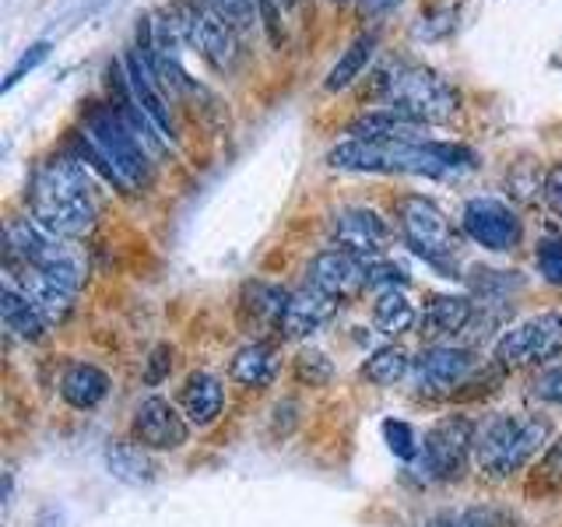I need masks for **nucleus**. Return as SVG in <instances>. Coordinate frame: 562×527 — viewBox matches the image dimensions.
<instances>
[{
  "instance_id": "1",
  "label": "nucleus",
  "mask_w": 562,
  "mask_h": 527,
  "mask_svg": "<svg viewBox=\"0 0 562 527\" xmlns=\"http://www.w3.org/2000/svg\"><path fill=\"white\" fill-rule=\"evenodd\" d=\"M32 218L64 239H81L95 228L99 204L92 193V176L75 158H53L32 183Z\"/></svg>"
},
{
  "instance_id": "2",
  "label": "nucleus",
  "mask_w": 562,
  "mask_h": 527,
  "mask_svg": "<svg viewBox=\"0 0 562 527\" xmlns=\"http://www.w3.org/2000/svg\"><path fill=\"white\" fill-rule=\"evenodd\" d=\"M474 155L461 145H404V141H359L348 137L327 152L330 169L345 172H408V176H447L471 166Z\"/></svg>"
},
{
  "instance_id": "3",
  "label": "nucleus",
  "mask_w": 562,
  "mask_h": 527,
  "mask_svg": "<svg viewBox=\"0 0 562 527\" xmlns=\"http://www.w3.org/2000/svg\"><path fill=\"white\" fill-rule=\"evenodd\" d=\"M81 137L95 148V155L105 166V176L120 190H137L151 183V152L131 131V123L120 116L116 105H99V102L88 105Z\"/></svg>"
},
{
  "instance_id": "4",
  "label": "nucleus",
  "mask_w": 562,
  "mask_h": 527,
  "mask_svg": "<svg viewBox=\"0 0 562 527\" xmlns=\"http://www.w3.org/2000/svg\"><path fill=\"white\" fill-rule=\"evenodd\" d=\"M549 418L541 415H492L474 429V457L492 479L520 471L531 457L549 444Z\"/></svg>"
},
{
  "instance_id": "5",
  "label": "nucleus",
  "mask_w": 562,
  "mask_h": 527,
  "mask_svg": "<svg viewBox=\"0 0 562 527\" xmlns=\"http://www.w3.org/2000/svg\"><path fill=\"white\" fill-rule=\"evenodd\" d=\"M8 260L29 264V268L57 278L60 285L75 292L85 285V271H88L85 257L70 246V239L49 233L40 218L8 222Z\"/></svg>"
},
{
  "instance_id": "6",
  "label": "nucleus",
  "mask_w": 562,
  "mask_h": 527,
  "mask_svg": "<svg viewBox=\"0 0 562 527\" xmlns=\"http://www.w3.org/2000/svg\"><path fill=\"white\" fill-rule=\"evenodd\" d=\"M386 99L391 110L415 123H447L461 105L457 88L429 67H397L394 78H386Z\"/></svg>"
},
{
  "instance_id": "7",
  "label": "nucleus",
  "mask_w": 562,
  "mask_h": 527,
  "mask_svg": "<svg viewBox=\"0 0 562 527\" xmlns=\"http://www.w3.org/2000/svg\"><path fill=\"white\" fill-rule=\"evenodd\" d=\"M176 18H180L183 25V35L190 46L201 49V57L222 70V75H228L236 64H239V32L225 22V18L207 4V0H183L180 11H176Z\"/></svg>"
},
{
  "instance_id": "8",
  "label": "nucleus",
  "mask_w": 562,
  "mask_h": 527,
  "mask_svg": "<svg viewBox=\"0 0 562 527\" xmlns=\"http://www.w3.org/2000/svg\"><path fill=\"white\" fill-rule=\"evenodd\" d=\"M562 351V313H538L527 316V321L506 327L496 341V362L506 369H520V366H538L544 359H552Z\"/></svg>"
},
{
  "instance_id": "9",
  "label": "nucleus",
  "mask_w": 562,
  "mask_h": 527,
  "mask_svg": "<svg viewBox=\"0 0 562 527\" xmlns=\"http://www.w3.org/2000/svg\"><path fill=\"white\" fill-rule=\"evenodd\" d=\"M401 233L412 243V250L418 257H426L429 264L447 268V260H453V233L447 215L439 211L429 198H404L397 204Z\"/></svg>"
},
{
  "instance_id": "10",
  "label": "nucleus",
  "mask_w": 562,
  "mask_h": 527,
  "mask_svg": "<svg viewBox=\"0 0 562 527\" xmlns=\"http://www.w3.org/2000/svg\"><path fill=\"white\" fill-rule=\"evenodd\" d=\"M464 233L492 254H509L520 246L524 222L503 198H471L461 211Z\"/></svg>"
},
{
  "instance_id": "11",
  "label": "nucleus",
  "mask_w": 562,
  "mask_h": 527,
  "mask_svg": "<svg viewBox=\"0 0 562 527\" xmlns=\"http://www.w3.org/2000/svg\"><path fill=\"white\" fill-rule=\"evenodd\" d=\"M474 453V426L461 415H450L426 433L422 444V468L429 471V479H457L468 468V457Z\"/></svg>"
},
{
  "instance_id": "12",
  "label": "nucleus",
  "mask_w": 562,
  "mask_h": 527,
  "mask_svg": "<svg viewBox=\"0 0 562 527\" xmlns=\"http://www.w3.org/2000/svg\"><path fill=\"white\" fill-rule=\"evenodd\" d=\"M386 236L391 228L376 215L373 208H341L330 222V239L338 250L366 260H376L386 250Z\"/></svg>"
},
{
  "instance_id": "13",
  "label": "nucleus",
  "mask_w": 562,
  "mask_h": 527,
  "mask_svg": "<svg viewBox=\"0 0 562 527\" xmlns=\"http://www.w3.org/2000/svg\"><path fill=\"white\" fill-rule=\"evenodd\" d=\"M134 439L151 450H176L187 444V422L166 397H148L134 412Z\"/></svg>"
},
{
  "instance_id": "14",
  "label": "nucleus",
  "mask_w": 562,
  "mask_h": 527,
  "mask_svg": "<svg viewBox=\"0 0 562 527\" xmlns=\"http://www.w3.org/2000/svg\"><path fill=\"white\" fill-rule=\"evenodd\" d=\"M366 264L345 250H324L306 264V285L321 289L330 299H345L366 285Z\"/></svg>"
},
{
  "instance_id": "15",
  "label": "nucleus",
  "mask_w": 562,
  "mask_h": 527,
  "mask_svg": "<svg viewBox=\"0 0 562 527\" xmlns=\"http://www.w3.org/2000/svg\"><path fill=\"white\" fill-rule=\"evenodd\" d=\"M123 70H127L131 96L140 105V113H148V120L155 123L158 131H162V137L169 141V145H176V123H172L166 96L158 92V75L151 70V64L134 49V53H127V67H123Z\"/></svg>"
},
{
  "instance_id": "16",
  "label": "nucleus",
  "mask_w": 562,
  "mask_h": 527,
  "mask_svg": "<svg viewBox=\"0 0 562 527\" xmlns=\"http://www.w3.org/2000/svg\"><path fill=\"white\" fill-rule=\"evenodd\" d=\"M474 369V356L468 348H450V345H436L429 351H422L415 362L418 386L426 391H453L461 386Z\"/></svg>"
},
{
  "instance_id": "17",
  "label": "nucleus",
  "mask_w": 562,
  "mask_h": 527,
  "mask_svg": "<svg viewBox=\"0 0 562 527\" xmlns=\"http://www.w3.org/2000/svg\"><path fill=\"white\" fill-rule=\"evenodd\" d=\"M334 313H338V299H330L321 289L306 285L299 292H289V303L278 321V330L285 334V338H310V334L321 330Z\"/></svg>"
},
{
  "instance_id": "18",
  "label": "nucleus",
  "mask_w": 562,
  "mask_h": 527,
  "mask_svg": "<svg viewBox=\"0 0 562 527\" xmlns=\"http://www.w3.org/2000/svg\"><path fill=\"white\" fill-rule=\"evenodd\" d=\"M8 268H18V278H22V289L32 303H35V310H40L43 316H46V324H60V321H67V313L75 310V289H67V285H60L57 278H49V274H43V271H35V268H29V264H18V260H8ZM11 281V278H8Z\"/></svg>"
},
{
  "instance_id": "19",
  "label": "nucleus",
  "mask_w": 562,
  "mask_h": 527,
  "mask_svg": "<svg viewBox=\"0 0 562 527\" xmlns=\"http://www.w3.org/2000/svg\"><path fill=\"white\" fill-rule=\"evenodd\" d=\"M348 134L359 141H404V145H426V123H415L397 110H373L348 123Z\"/></svg>"
},
{
  "instance_id": "20",
  "label": "nucleus",
  "mask_w": 562,
  "mask_h": 527,
  "mask_svg": "<svg viewBox=\"0 0 562 527\" xmlns=\"http://www.w3.org/2000/svg\"><path fill=\"white\" fill-rule=\"evenodd\" d=\"M60 394L70 408L88 412V408H95V404H102L105 394H110V377L92 362H75V366H67V373L60 377Z\"/></svg>"
},
{
  "instance_id": "21",
  "label": "nucleus",
  "mask_w": 562,
  "mask_h": 527,
  "mask_svg": "<svg viewBox=\"0 0 562 527\" xmlns=\"http://www.w3.org/2000/svg\"><path fill=\"white\" fill-rule=\"evenodd\" d=\"M0 316H4L8 330H14L18 338H25V341H40L49 327L46 316L35 310L32 299L8 278H4V289H0Z\"/></svg>"
},
{
  "instance_id": "22",
  "label": "nucleus",
  "mask_w": 562,
  "mask_h": 527,
  "mask_svg": "<svg viewBox=\"0 0 562 527\" xmlns=\"http://www.w3.org/2000/svg\"><path fill=\"white\" fill-rule=\"evenodd\" d=\"M183 412L193 426H211L218 415H222V401H225V391H222V380L211 377V373H190L187 386H183Z\"/></svg>"
},
{
  "instance_id": "23",
  "label": "nucleus",
  "mask_w": 562,
  "mask_h": 527,
  "mask_svg": "<svg viewBox=\"0 0 562 527\" xmlns=\"http://www.w3.org/2000/svg\"><path fill=\"white\" fill-rule=\"evenodd\" d=\"M474 316V303L468 295H436L426 306V316H422V334L426 338H439V334H461L471 327Z\"/></svg>"
},
{
  "instance_id": "24",
  "label": "nucleus",
  "mask_w": 562,
  "mask_h": 527,
  "mask_svg": "<svg viewBox=\"0 0 562 527\" xmlns=\"http://www.w3.org/2000/svg\"><path fill=\"white\" fill-rule=\"evenodd\" d=\"M376 43H380V35H376V32H362V35H356V40H351V46L338 57V64L330 67V75H327V81H324L327 92H341V88H348L351 81H356V78L362 75V70H366V64L373 60Z\"/></svg>"
},
{
  "instance_id": "25",
  "label": "nucleus",
  "mask_w": 562,
  "mask_h": 527,
  "mask_svg": "<svg viewBox=\"0 0 562 527\" xmlns=\"http://www.w3.org/2000/svg\"><path fill=\"white\" fill-rule=\"evenodd\" d=\"M228 377H233L236 383L243 386H268L271 377H274V351L268 345H246L236 351L233 366H228Z\"/></svg>"
},
{
  "instance_id": "26",
  "label": "nucleus",
  "mask_w": 562,
  "mask_h": 527,
  "mask_svg": "<svg viewBox=\"0 0 562 527\" xmlns=\"http://www.w3.org/2000/svg\"><path fill=\"white\" fill-rule=\"evenodd\" d=\"M373 321H376L380 334L397 338V334H404L415 324V306L408 303V295L401 289H386V292H380L376 306H373Z\"/></svg>"
},
{
  "instance_id": "27",
  "label": "nucleus",
  "mask_w": 562,
  "mask_h": 527,
  "mask_svg": "<svg viewBox=\"0 0 562 527\" xmlns=\"http://www.w3.org/2000/svg\"><path fill=\"white\" fill-rule=\"evenodd\" d=\"M404 373H408V351H401V348H380L376 356L362 366V377L380 386L397 383Z\"/></svg>"
},
{
  "instance_id": "28",
  "label": "nucleus",
  "mask_w": 562,
  "mask_h": 527,
  "mask_svg": "<svg viewBox=\"0 0 562 527\" xmlns=\"http://www.w3.org/2000/svg\"><path fill=\"white\" fill-rule=\"evenodd\" d=\"M110 471L116 479L131 482V485H140V482H151V461L137 447H120L110 453Z\"/></svg>"
},
{
  "instance_id": "29",
  "label": "nucleus",
  "mask_w": 562,
  "mask_h": 527,
  "mask_svg": "<svg viewBox=\"0 0 562 527\" xmlns=\"http://www.w3.org/2000/svg\"><path fill=\"white\" fill-rule=\"evenodd\" d=\"M207 4L215 8L236 32L260 22V0H207Z\"/></svg>"
},
{
  "instance_id": "30",
  "label": "nucleus",
  "mask_w": 562,
  "mask_h": 527,
  "mask_svg": "<svg viewBox=\"0 0 562 527\" xmlns=\"http://www.w3.org/2000/svg\"><path fill=\"white\" fill-rule=\"evenodd\" d=\"M295 377L303 383H310V386H324L334 377V366H330V359L324 356V351L306 348V351H299V359H295Z\"/></svg>"
},
{
  "instance_id": "31",
  "label": "nucleus",
  "mask_w": 562,
  "mask_h": 527,
  "mask_svg": "<svg viewBox=\"0 0 562 527\" xmlns=\"http://www.w3.org/2000/svg\"><path fill=\"white\" fill-rule=\"evenodd\" d=\"M383 436H386V444H391V450L401 457V461H415V457H418V439H415V429L408 426V422L386 418L383 422Z\"/></svg>"
},
{
  "instance_id": "32",
  "label": "nucleus",
  "mask_w": 562,
  "mask_h": 527,
  "mask_svg": "<svg viewBox=\"0 0 562 527\" xmlns=\"http://www.w3.org/2000/svg\"><path fill=\"white\" fill-rule=\"evenodd\" d=\"M471 285L482 299H503L509 289H520V278H506V271H492V268H474L471 271Z\"/></svg>"
},
{
  "instance_id": "33",
  "label": "nucleus",
  "mask_w": 562,
  "mask_h": 527,
  "mask_svg": "<svg viewBox=\"0 0 562 527\" xmlns=\"http://www.w3.org/2000/svg\"><path fill=\"white\" fill-rule=\"evenodd\" d=\"M544 180H549V176H541V169L535 162H520L514 172H509L506 183L520 201H535L538 193H544Z\"/></svg>"
},
{
  "instance_id": "34",
  "label": "nucleus",
  "mask_w": 562,
  "mask_h": 527,
  "mask_svg": "<svg viewBox=\"0 0 562 527\" xmlns=\"http://www.w3.org/2000/svg\"><path fill=\"white\" fill-rule=\"evenodd\" d=\"M49 49H53V43L49 40H40V43H32L25 53H22V60H18L11 70H8V78H4V85H0V92H11V88L22 81L25 75H32L35 67H40L46 57H49Z\"/></svg>"
},
{
  "instance_id": "35",
  "label": "nucleus",
  "mask_w": 562,
  "mask_h": 527,
  "mask_svg": "<svg viewBox=\"0 0 562 527\" xmlns=\"http://www.w3.org/2000/svg\"><path fill=\"white\" fill-rule=\"evenodd\" d=\"M538 271L544 281L562 285V236H549L538 243Z\"/></svg>"
},
{
  "instance_id": "36",
  "label": "nucleus",
  "mask_w": 562,
  "mask_h": 527,
  "mask_svg": "<svg viewBox=\"0 0 562 527\" xmlns=\"http://www.w3.org/2000/svg\"><path fill=\"white\" fill-rule=\"evenodd\" d=\"M531 397L549 401V404H562V362L544 366L541 373L531 380Z\"/></svg>"
},
{
  "instance_id": "37",
  "label": "nucleus",
  "mask_w": 562,
  "mask_h": 527,
  "mask_svg": "<svg viewBox=\"0 0 562 527\" xmlns=\"http://www.w3.org/2000/svg\"><path fill=\"white\" fill-rule=\"evenodd\" d=\"M169 366H172V348H169V345L151 348L148 366H145V383H148V386H158V383H162V380L169 377Z\"/></svg>"
},
{
  "instance_id": "38",
  "label": "nucleus",
  "mask_w": 562,
  "mask_h": 527,
  "mask_svg": "<svg viewBox=\"0 0 562 527\" xmlns=\"http://www.w3.org/2000/svg\"><path fill=\"white\" fill-rule=\"evenodd\" d=\"M408 281V274H404L397 264H369V271H366V285H386V289H394V285H404ZM383 289V292H386Z\"/></svg>"
},
{
  "instance_id": "39",
  "label": "nucleus",
  "mask_w": 562,
  "mask_h": 527,
  "mask_svg": "<svg viewBox=\"0 0 562 527\" xmlns=\"http://www.w3.org/2000/svg\"><path fill=\"white\" fill-rule=\"evenodd\" d=\"M544 201L555 211V218L562 222V166H555L549 172V180H544Z\"/></svg>"
},
{
  "instance_id": "40",
  "label": "nucleus",
  "mask_w": 562,
  "mask_h": 527,
  "mask_svg": "<svg viewBox=\"0 0 562 527\" xmlns=\"http://www.w3.org/2000/svg\"><path fill=\"white\" fill-rule=\"evenodd\" d=\"M541 471H544V479L562 482V436L555 439V444H549V450H544Z\"/></svg>"
},
{
  "instance_id": "41",
  "label": "nucleus",
  "mask_w": 562,
  "mask_h": 527,
  "mask_svg": "<svg viewBox=\"0 0 562 527\" xmlns=\"http://www.w3.org/2000/svg\"><path fill=\"white\" fill-rule=\"evenodd\" d=\"M397 0H362V11H383V8H394Z\"/></svg>"
},
{
  "instance_id": "42",
  "label": "nucleus",
  "mask_w": 562,
  "mask_h": 527,
  "mask_svg": "<svg viewBox=\"0 0 562 527\" xmlns=\"http://www.w3.org/2000/svg\"><path fill=\"white\" fill-rule=\"evenodd\" d=\"M278 4H281V8H295V4H299V0H278Z\"/></svg>"
},
{
  "instance_id": "43",
  "label": "nucleus",
  "mask_w": 562,
  "mask_h": 527,
  "mask_svg": "<svg viewBox=\"0 0 562 527\" xmlns=\"http://www.w3.org/2000/svg\"><path fill=\"white\" fill-rule=\"evenodd\" d=\"M334 4H351V0H334Z\"/></svg>"
}]
</instances>
